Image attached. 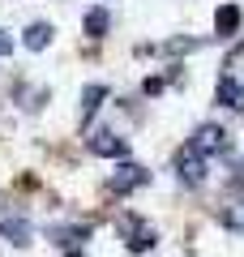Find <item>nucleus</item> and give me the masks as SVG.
<instances>
[{
	"label": "nucleus",
	"instance_id": "7",
	"mask_svg": "<svg viewBox=\"0 0 244 257\" xmlns=\"http://www.w3.org/2000/svg\"><path fill=\"white\" fill-rule=\"evenodd\" d=\"M52 35H56V30H52V22H30V26H26V35H22V43H26L30 52H43V47L52 43Z\"/></svg>",
	"mask_w": 244,
	"mask_h": 257
},
{
	"label": "nucleus",
	"instance_id": "12",
	"mask_svg": "<svg viewBox=\"0 0 244 257\" xmlns=\"http://www.w3.org/2000/svg\"><path fill=\"white\" fill-rule=\"evenodd\" d=\"M52 236H56V244L73 248V244H81V240L90 236V227H52Z\"/></svg>",
	"mask_w": 244,
	"mask_h": 257
},
{
	"label": "nucleus",
	"instance_id": "8",
	"mask_svg": "<svg viewBox=\"0 0 244 257\" xmlns=\"http://www.w3.org/2000/svg\"><path fill=\"white\" fill-rule=\"evenodd\" d=\"M107 30H111V13L103 9V5H94V9L86 13V35L99 43V39H107Z\"/></svg>",
	"mask_w": 244,
	"mask_h": 257
},
{
	"label": "nucleus",
	"instance_id": "14",
	"mask_svg": "<svg viewBox=\"0 0 244 257\" xmlns=\"http://www.w3.org/2000/svg\"><path fill=\"white\" fill-rule=\"evenodd\" d=\"M13 52V35H5V30H0V56H9Z\"/></svg>",
	"mask_w": 244,
	"mask_h": 257
},
{
	"label": "nucleus",
	"instance_id": "15",
	"mask_svg": "<svg viewBox=\"0 0 244 257\" xmlns=\"http://www.w3.org/2000/svg\"><path fill=\"white\" fill-rule=\"evenodd\" d=\"M64 257H86V253H64Z\"/></svg>",
	"mask_w": 244,
	"mask_h": 257
},
{
	"label": "nucleus",
	"instance_id": "1",
	"mask_svg": "<svg viewBox=\"0 0 244 257\" xmlns=\"http://www.w3.org/2000/svg\"><path fill=\"white\" fill-rule=\"evenodd\" d=\"M120 236H125V244H129V253H150L154 244H159V236H154V227L146 219H137V214H120Z\"/></svg>",
	"mask_w": 244,
	"mask_h": 257
},
{
	"label": "nucleus",
	"instance_id": "2",
	"mask_svg": "<svg viewBox=\"0 0 244 257\" xmlns=\"http://www.w3.org/2000/svg\"><path fill=\"white\" fill-rule=\"evenodd\" d=\"M176 176H180V184H189V189L206 184V155H197L193 146H180L176 150Z\"/></svg>",
	"mask_w": 244,
	"mask_h": 257
},
{
	"label": "nucleus",
	"instance_id": "11",
	"mask_svg": "<svg viewBox=\"0 0 244 257\" xmlns=\"http://www.w3.org/2000/svg\"><path fill=\"white\" fill-rule=\"evenodd\" d=\"M0 236H9L13 244H30V227H26V219H0Z\"/></svg>",
	"mask_w": 244,
	"mask_h": 257
},
{
	"label": "nucleus",
	"instance_id": "5",
	"mask_svg": "<svg viewBox=\"0 0 244 257\" xmlns=\"http://www.w3.org/2000/svg\"><path fill=\"white\" fill-rule=\"evenodd\" d=\"M197 155H214V150H227V128L223 124H201L197 133H193V142H189Z\"/></svg>",
	"mask_w": 244,
	"mask_h": 257
},
{
	"label": "nucleus",
	"instance_id": "4",
	"mask_svg": "<svg viewBox=\"0 0 244 257\" xmlns=\"http://www.w3.org/2000/svg\"><path fill=\"white\" fill-rule=\"evenodd\" d=\"M90 150L99 159H125L129 155V142L120 138L116 128H94V133H90Z\"/></svg>",
	"mask_w": 244,
	"mask_h": 257
},
{
	"label": "nucleus",
	"instance_id": "10",
	"mask_svg": "<svg viewBox=\"0 0 244 257\" xmlns=\"http://www.w3.org/2000/svg\"><path fill=\"white\" fill-rule=\"evenodd\" d=\"M214 30H218V39H231L235 30H240V9H235V5H223V9L214 13Z\"/></svg>",
	"mask_w": 244,
	"mask_h": 257
},
{
	"label": "nucleus",
	"instance_id": "9",
	"mask_svg": "<svg viewBox=\"0 0 244 257\" xmlns=\"http://www.w3.org/2000/svg\"><path fill=\"white\" fill-rule=\"evenodd\" d=\"M103 99H107V86H99V82L81 90V111H77V116H81V124H90V116L99 111V103H103Z\"/></svg>",
	"mask_w": 244,
	"mask_h": 257
},
{
	"label": "nucleus",
	"instance_id": "6",
	"mask_svg": "<svg viewBox=\"0 0 244 257\" xmlns=\"http://www.w3.org/2000/svg\"><path fill=\"white\" fill-rule=\"evenodd\" d=\"M214 99L223 103V107H231V111H244V86L235 82L231 73H223V77H218V86H214Z\"/></svg>",
	"mask_w": 244,
	"mask_h": 257
},
{
	"label": "nucleus",
	"instance_id": "13",
	"mask_svg": "<svg viewBox=\"0 0 244 257\" xmlns=\"http://www.w3.org/2000/svg\"><path fill=\"white\" fill-rule=\"evenodd\" d=\"M223 223H227V227H235V231H244V197H240V202H231V206H223Z\"/></svg>",
	"mask_w": 244,
	"mask_h": 257
},
{
	"label": "nucleus",
	"instance_id": "3",
	"mask_svg": "<svg viewBox=\"0 0 244 257\" xmlns=\"http://www.w3.org/2000/svg\"><path fill=\"white\" fill-rule=\"evenodd\" d=\"M150 180V172H146L142 163H116V172H111V180H107V189L111 193H120V197H125V193H133V189H142V184Z\"/></svg>",
	"mask_w": 244,
	"mask_h": 257
}]
</instances>
